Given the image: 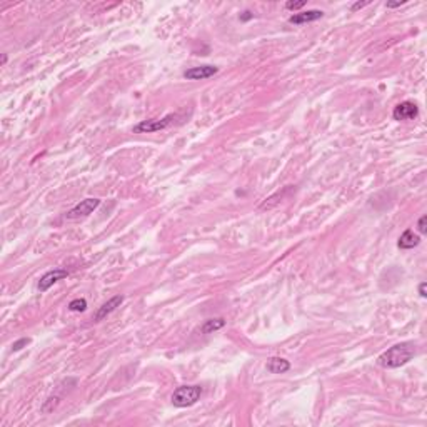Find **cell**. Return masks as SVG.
Wrapping results in <instances>:
<instances>
[{
  "instance_id": "6da1fadb",
  "label": "cell",
  "mask_w": 427,
  "mask_h": 427,
  "mask_svg": "<svg viewBox=\"0 0 427 427\" xmlns=\"http://www.w3.org/2000/svg\"><path fill=\"white\" fill-rule=\"evenodd\" d=\"M416 355V346L414 342H400L387 349L377 357V364L386 369H397L402 367Z\"/></svg>"
},
{
  "instance_id": "7a4b0ae2",
  "label": "cell",
  "mask_w": 427,
  "mask_h": 427,
  "mask_svg": "<svg viewBox=\"0 0 427 427\" xmlns=\"http://www.w3.org/2000/svg\"><path fill=\"white\" fill-rule=\"evenodd\" d=\"M200 394H202L200 386H181L174 391L170 400L175 407H181L182 409V407L194 406L200 399Z\"/></svg>"
},
{
  "instance_id": "3957f363",
  "label": "cell",
  "mask_w": 427,
  "mask_h": 427,
  "mask_svg": "<svg viewBox=\"0 0 427 427\" xmlns=\"http://www.w3.org/2000/svg\"><path fill=\"white\" fill-rule=\"evenodd\" d=\"M175 120L174 114H169L164 119H150V120H142L140 124H137L133 127V132L136 133H152V132H159L164 130Z\"/></svg>"
},
{
  "instance_id": "277c9868",
  "label": "cell",
  "mask_w": 427,
  "mask_h": 427,
  "mask_svg": "<svg viewBox=\"0 0 427 427\" xmlns=\"http://www.w3.org/2000/svg\"><path fill=\"white\" fill-rule=\"evenodd\" d=\"M419 116V107L416 102L411 100H404L394 107L392 117L394 120H399V122H407V120H414Z\"/></svg>"
},
{
  "instance_id": "5b68a950",
  "label": "cell",
  "mask_w": 427,
  "mask_h": 427,
  "mask_svg": "<svg viewBox=\"0 0 427 427\" xmlns=\"http://www.w3.org/2000/svg\"><path fill=\"white\" fill-rule=\"evenodd\" d=\"M100 206V200L99 199H85V200H80V204H77L74 209H70L65 217L74 220V219H80V217H87V215H91L95 209Z\"/></svg>"
},
{
  "instance_id": "8992f818",
  "label": "cell",
  "mask_w": 427,
  "mask_h": 427,
  "mask_svg": "<svg viewBox=\"0 0 427 427\" xmlns=\"http://www.w3.org/2000/svg\"><path fill=\"white\" fill-rule=\"evenodd\" d=\"M67 276H69V271H65V269H54V271L46 272L39 280V290L40 292L49 290L54 284H57L62 279H65Z\"/></svg>"
},
{
  "instance_id": "52a82bcc",
  "label": "cell",
  "mask_w": 427,
  "mask_h": 427,
  "mask_svg": "<svg viewBox=\"0 0 427 427\" xmlns=\"http://www.w3.org/2000/svg\"><path fill=\"white\" fill-rule=\"evenodd\" d=\"M217 72H219V69L214 65H200V67L187 69L186 72H184V77L187 80H204V79L214 77Z\"/></svg>"
},
{
  "instance_id": "ba28073f",
  "label": "cell",
  "mask_w": 427,
  "mask_h": 427,
  "mask_svg": "<svg viewBox=\"0 0 427 427\" xmlns=\"http://www.w3.org/2000/svg\"><path fill=\"white\" fill-rule=\"evenodd\" d=\"M324 17L322 10H304V12H297V14L289 17V22L294 25H302V24H309V22H316L319 18Z\"/></svg>"
},
{
  "instance_id": "9c48e42d",
  "label": "cell",
  "mask_w": 427,
  "mask_h": 427,
  "mask_svg": "<svg viewBox=\"0 0 427 427\" xmlns=\"http://www.w3.org/2000/svg\"><path fill=\"white\" fill-rule=\"evenodd\" d=\"M122 302H124V296H116V297L109 299V301H107L105 304H102L100 307H99L97 314H95V317H94V321L95 322H100L102 319H105L109 314H112V312L116 310Z\"/></svg>"
},
{
  "instance_id": "30bf717a",
  "label": "cell",
  "mask_w": 427,
  "mask_h": 427,
  "mask_svg": "<svg viewBox=\"0 0 427 427\" xmlns=\"http://www.w3.org/2000/svg\"><path fill=\"white\" fill-rule=\"evenodd\" d=\"M419 242H420V235L414 232L412 229H407V231L399 237L397 245H399V249H414L416 245H419Z\"/></svg>"
},
{
  "instance_id": "8fae6325",
  "label": "cell",
  "mask_w": 427,
  "mask_h": 427,
  "mask_svg": "<svg viewBox=\"0 0 427 427\" xmlns=\"http://www.w3.org/2000/svg\"><path fill=\"white\" fill-rule=\"evenodd\" d=\"M290 369V362L282 357H271L267 361V371L271 374H284Z\"/></svg>"
},
{
  "instance_id": "7c38bea8",
  "label": "cell",
  "mask_w": 427,
  "mask_h": 427,
  "mask_svg": "<svg viewBox=\"0 0 427 427\" xmlns=\"http://www.w3.org/2000/svg\"><path fill=\"white\" fill-rule=\"evenodd\" d=\"M226 326V321L222 317H217V319H209V321L204 322V326H202V332L204 334H212L215 332V330H219Z\"/></svg>"
},
{
  "instance_id": "4fadbf2b",
  "label": "cell",
  "mask_w": 427,
  "mask_h": 427,
  "mask_svg": "<svg viewBox=\"0 0 427 427\" xmlns=\"http://www.w3.org/2000/svg\"><path fill=\"white\" fill-rule=\"evenodd\" d=\"M85 309H87L85 299H74V301L69 304V310H72V312H84Z\"/></svg>"
},
{
  "instance_id": "5bb4252c",
  "label": "cell",
  "mask_w": 427,
  "mask_h": 427,
  "mask_svg": "<svg viewBox=\"0 0 427 427\" xmlns=\"http://www.w3.org/2000/svg\"><path fill=\"white\" fill-rule=\"evenodd\" d=\"M305 5H307V0H297V2L289 0V2L285 4V9L292 10V12H297V10H301L302 7H305Z\"/></svg>"
},
{
  "instance_id": "9a60e30c",
  "label": "cell",
  "mask_w": 427,
  "mask_h": 427,
  "mask_svg": "<svg viewBox=\"0 0 427 427\" xmlns=\"http://www.w3.org/2000/svg\"><path fill=\"white\" fill-rule=\"evenodd\" d=\"M27 344H30L29 337H22V339H18V341H15L14 344H12V350H14V352H17V350L24 349L25 346H27Z\"/></svg>"
},
{
  "instance_id": "2e32d148",
  "label": "cell",
  "mask_w": 427,
  "mask_h": 427,
  "mask_svg": "<svg viewBox=\"0 0 427 427\" xmlns=\"http://www.w3.org/2000/svg\"><path fill=\"white\" fill-rule=\"evenodd\" d=\"M417 231L420 234H425L427 232V215H422V217L419 219L417 222Z\"/></svg>"
},
{
  "instance_id": "e0dca14e",
  "label": "cell",
  "mask_w": 427,
  "mask_h": 427,
  "mask_svg": "<svg viewBox=\"0 0 427 427\" xmlns=\"http://www.w3.org/2000/svg\"><path fill=\"white\" fill-rule=\"evenodd\" d=\"M369 4H371V2H369V0H367V2H355V4L352 5V7H350V10H352V12H355V10H361V9H364L366 5H369Z\"/></svg>"
},
{
  "instance_id": "ac0fdd59",
  "label": "cell",
  "mask_w": 427,
  "mask_h": 427,
  "mask_svg": "<svg viewBox=\"0 0 427 427\" xmlns=\"http://www.w3.org/2000/svg\"><path fill=\"white\" fill-rule=\"evenodd\" d=\"M419 296L420 297H427V284L425 282H420L419 284Z\"/></svg>"
},
{
  "instance_id": "d6986e66",
  "label": "cell",
  "mask_w": 427,
  "mask_h": 427,
  "mask_svg": "<svg viewBox=\"0 0 427 427\" xmlns=\"http://www.w3.org/2000/svg\"><path fill=\"white\" fill-rule=\"evenodd\" d=\"M404 4H406V0H400V2H387L386 7L387 9H396V7H400V5H404Z\"/></svg>"
},
{
  "instance_id": "ffe728a7",
  "label": "cell",
  "mask_w": 427,
  "mask_h": 427,
  "mask_svg": "<svg viewBox=\"0 0 427 427\" xmlns=\"http://www.w3.org/2000/svg\"><path fill=\"white\" fill-rule=\"evenodd\" d=\"M252 17H254V15H252V14H251V12H249V10H245L244 14L240 15V18H242V20H249V18H252Z\"/></svg>"
},
{
  "instance_id": "44dd1931",
  "label": "cell",
  "mask_w": 427,
  "mask_h": 427,
  "mask_svg": "<svg viewBox=\"0 0 427 427\" xmlns=\"http://www.w3.org/2000/svg\"><path fill=\"white\" fill-rule=\"evenodd\" d=\"M5 63H7V55H2V65H5Z\"/></svg>"
}]
</instances>
